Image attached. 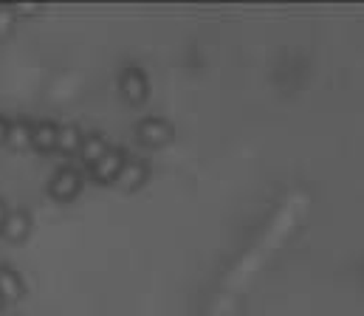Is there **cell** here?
<instances>
[{
    "instance_id": "obj_1",
    "label": "cell",
    "mask_w": 364,
    "mask_h": 316,
    "mask_svg": "<svg viewBox=\"0 0 364 316\" xmlns=\"http://www.w3.org/2000/svg\"><path fill=\"white\" fill-rule=\"evenodd\" d=\"M136 138H139V144L159 150V147H167L176 138V127L164 116H144L136 124Z\"/></svg>"
},
{
    "instance_id": "obj_2",
    "label": "cell",
    "mask_w": 364,
    "mask_h": 316,
    "mask_svg": "<svg viewBox=\"0 0 364 316\" xmlns=\"http://www.w3.org/2000/svg\"><path fill=\"white\" fill-rule=\"evenodd\" d=\"M82 187H85L82 173H80L77 167L65 164V167H60V170L51 175V181H48V195H51L57 204H68V201H74V198L82 192Z\"/></svg>"
},
{
    "instance_id": "obj_3",
    "label": "cell",
    "mask_w": 364,
    "mask_h": 316,
    "mask_svg": "<svg viewBox=\"0 0 364 316\" xmlns=\"http://www.w3.org/2000/svg\"><path fill=\"white\" fill-rule=\"evenodd\" d=\"M119 94L130 102V105H144L150 97V80L144 74V68L139 65H127L119 74Z\"/></svg>"
},
{
    "instance_id": "obj_4",
    "label": "cell",
    "mask_w": 364,
    "mask_h": 316,
    "mask_svg": "<svg viewBox=\"0 0 364 316\" xmlns=\"http://www.w3.org/2000/svg\"><path fill=\"white\" fill-rule=\"evenodd\" d=\"M124 164H127V153L122 147H110L93 167H88V175L93 184H116Z\"/></svg>"
},
{
    "instance_id": "obj_5",
    "label": "cell",
    "mask_w": 364,
    "mask_h": 316,
    "mask_svg": "<svg viewBox=\"0 0 364 316\" xmlns=\"http://www.w3.org/2000/svg\"><path fill=\"white\" fill-rule=\"evenodd\" d=\"M57 136H60V124L51 119H40L31 124V150L51 156L57 153Z\"/></svg>"
},
{
    "instance_id": "obj_6",
    "label": "cell",
    "mask_w": 364,
    "mask_h": 316,
    "mask_svg": "<svg viewBox=\"0 0 364 316\" xmlns=\"http://www.w3.org/2000/svg\"><path fill=\"white\" fill-rule=\"evenodd\" d=\"M147 178H150V161H144V158H127V164L122 167L116 184L124 192H136V190H141L147 184Z\"/></svg>"
},
{
    "instance_id": "obj_7",
    "label": "cell",
    "mask_w": 364,
    "mask_h": 316,
    "mask_svg": "<svg viewBox=\"0 0 364 316\" xmlns=\"http://www.w3.org/2000/svg\"><path fill=\"white\" fill-rule=\"evenodd\" d=\"M26 294L23 274L11 266H0V303L3 305H17Z\"/></svg>"
},
{
    "instance_id": "obj_8",
    "label": "cell",
    "mask_w": 364,
    "mask_h": 316,
    "mask_svg": "<svg viewBox=\"0 0 364 316\" xmlns=\"http://www.w3.org/2000/svg\"><path fill=\"white\" fill-rule=\"evenodd\" d=\"M0 234H3L9 243H23V240L31 234V214H28V209H23V207L9 209V217H6Z\"/></svg>"
},
{
    "instance_id": "obj_9",
    "label": "cell",
    "mask_w": 364,
    "mask_h": 316,
    "mask_svg": "<svg viewBox=\"0 0 364 316\" xmlns=\"http://www.w3.org/2000/svg\"><path fill=\"white\" fill-rule=\"evenodd\" d=\"M31 119H11V127H9V138H6V147H11L14 153H23L31 147Z\"/></svg>"
},
{
    "instance_id": "obj_10",
    "label": "cell",
    "mask_w": 364,
    "mask_h": 316,
    "mask_svg": "<svg viewBox=\"0 0 364 316\" xmlns=\"http://www.w3.org/2000/svg\"><path fill=\"white\" fill-rule=\"evenodd\" d=\"M82 138H85V133H82L77 124H60V136H57V153H63L65 158L80 156Z\"/></svg>"
},
{
    "instance_id": "obj_11",
    "label": "cell",
    "mask_w": 364,
    "mask_h": 316,
    "mask_svg": "<svg viewBox=\"0 0 364 316\" xmlns=\"http://www.w3.org/2000/svg\"><path fill=\"white\" fill-rule=\"evenodd\" d=\"M110 150V144H107V138L102 136V133H88L85 138H82V147H80V158L88 164V167H93L105 153Z\"/></svg>"
},
{
    "instance_id": "obj_12",
    "label": "cell",
    "mask_w": 364,
    "mask_h": 316,
    "mask_svg": "<svg viewBox=\"0 0 364 316\" xmlns=\"http://www.w3.org/2000/svg\"><path fill=\"white\" fill-rule=\"evenodd\" d=\"M14 11H11V6H0V34L6 37V34H11V28H14Z\"/></svg>"
},
{
    "instance_id": "obj_13",
    "label": "cell",
    "mask_w": 364,
    "mask_h": 316,
    "mask_svg": "<svg viewBox=\"0 0 364 316\" xmlns=\"http://www.w3.org/2000/svg\"><path fill=\"white\" fill-rule=\"evenodd\" d=\"M9 6H11V11H14V17H34V14H40V11H43L37 3H23V6L9 3Z\"/></svg>"
},
{
    "instance_id": "obj_14",
    "label": "cell",
    "mask_w": 364,
    "mask_h": 316,
    "mask_svg": "<svg viewBox=\"0 0 364 316\" xmlns=\"http://www.w3.org/2000/svg\"><path fill=\"white\" fill-rule=\"evenodd\" d=\"M9 127H11V119H6V116L0 113V144H6V138H9Z\"/></svg>"
},
{
    "instance_id": "obj_15",
    "label": "cell",
    "mask_w": 364,
    "mask_h": 316,
    "mask_svg": "<svg viewBox=\"0 0 364 316\" xmlns=\"http://www.w3.org/2000/svg\"><path fill=\"white\" fill-rule=\"evenodd\" d=\"M6 217H9V207H6V201L0 198V231H3V223H6Z\"/></svg>"
},
{
    "instance_id": "obj_16",
    "label": "cell",
    "mask_w": 364,
    "mask_h": 316,
    "mask_svg": "<svg viewBox=\"0 0 364 316\" xmlns=\"http://www.w3.org/2000/svg\"><path fill=\"white\" fill-rule=\"evenodd\" d=\"M0 305H3V303H0Z\"/></svg>"
}]
</instances>
